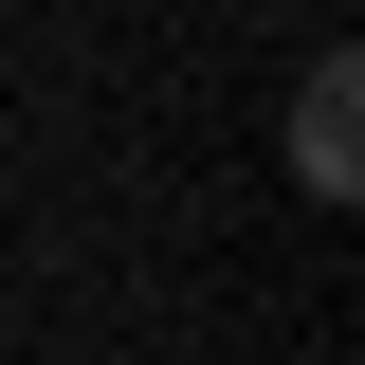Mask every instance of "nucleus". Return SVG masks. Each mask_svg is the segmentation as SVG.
<instances>
[{
  "instance_id": "1",
  "label": "nucleus",
  "mask_w": 365,
  "mask_h": 365,
  "mask_svg": "<svg viewBox=\"0 0 365 365\" xmlns=\"http://www.w3.org/2000/svg\"><path fill=\"white\" fill-rule=\"evenodd\" d=\"M292 182H311V201L365 182V73L347 55H311V91H292Z\"/></svg>"
}]
</instances>
